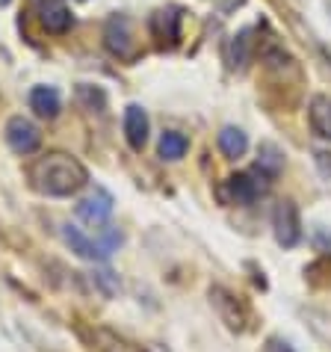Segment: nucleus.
<instances>
[{
	"mask_svg": "<svg viewBox=\"0 0 331 352\" xmlns=\"http://www.w3.org/2000/svg\"><path fill=\"white\" fill-rule=\"evenodd\" d=\"M27 181L38 195L71 199L89 184V169L68 151H47L27 169Z\"/></svg>",
	"mask_w": 331,
	"mask_h": 352,
	"instance_id": "obj_1",
	"label": "nucleus"
},
{
	"mask_svg": "<svg viewBox=\"0 0 331 352\" xmlns=\"http://www.w3.org/2000/svg\"><path fill=\"white\" fill-rule=\"evenodd\" d=\"M181 24H183V6H160L157 12L148 18L151 38L157 42L160 51H174L181 45Z\"/></svg>",
	"mask_w": 331,
	"mask_h": 352,
	"instance_id": "obj_2",
	"label": "nucleus"
},
{
	"mask_svg": "<svg viewBox=\"0 0 331 352\" xmlns=\"http://www.w3.org/2000/svg\"><path fill=\"white\" fill-rule=\"evenodd\" d=\"M269 184H272V178H266V175L255 166V169H249V172L231 175V178L225 181V192H228V199L233 204H242V208H249V204H255L260 195H266Z\"/></svg>",
	"mask_w": 331,
	"mask_h": 352,
	"instance_id": "obj_3",
	"label": "nucleus"
},
{
	"mask_svg": "<svg viewBox=\"0 0 331 352\" xmlns=\"http://www.w3.org/2000/svg\"><path fill=\"white\" fill-rule=\"evenodd\" d=\"M272 234L281 249H296L301 243V213L296 201L284 199L272 208Z\"/></svg>",
	"mask_w": 331,
	"mask_h": 352,
	"instance_id": "obj_4",
	"label": "nucleus"
},
{
	"mask_svg": "<svg viewBox=\"0 0 331 352\" xmlns=\"http://www.w3.org/2000/svg\"><path fill=\"white\" fill-rule=\"evenodd\" d=\"M3 140L9 148L15 154H21V157H30V154L42 148V131H38L30 119H24V116H12V119L6 122Z\"/></svg>",
	"mask_w": 331,
	"mask_h": 352,
	"instance_id": "obj_5",
	"label": "nucleus"
},
{
	"mask_svg": "<svg viewBox=\"0 0 331 352\" xmlns=\"http://www.w3.org/2000/svg\"><path fill=\"white\" fill-rule=\"evenodd\" d=\"M62 240H65V246L74 252L77 258H83V261H92V263H104V261H110L113 255V249L106 246V243L98 237H89V234H83L77 225L71 222H65L62 225Z\"/></svg>",
	"mask_w": 331,
	"mask_h": 352,
	"instance_id": "obj_6",
	"label": "nucleus"
},
{
	"mask_svg": "<svg viewBox=\"0 0 331 352\" xmlns=\"http://www.w3.org/2000/svg\"><path fill=\"white\" fill-rule=\"evenodd\" d=\"M113 210H115V199H113V192L104 190V187H95V190L86 195V199H80V204L74 208L77 219L86 222V225H92V228H104V225L110 222Z\"/></svg>",
	"mask_w": 331,
	"mask_h": 352,
	"instance_id": "obj_7",
	"label": "nucleus"
},
{
	"mask_svg": "<svg viewBox=\"0 0 331 352\" xmlns=\"http://www.w3.org/2000/svg\"><path fill=\"white\" fill-rule=\"evenodd\" d=\"M210 305L216 308L219 320L225 322L231 331H246L249 311H246V305L240 302V296H233L228 287H213V290H210Z\"/></svg>",
	"mask_w": 331,
	"mask_h": 352,
	"instance_id": "obj_8",
	"label": "nucleus"
},
{
	"mask_svg": "<svg viewBox=\"0 0 331 352\" xmlns=\"http://www.w3.org/2000/svg\"><path fill=\"white\" fill-rule=\"evenodd\" d=\"M104 47L119 60H130L133 56V27L128 15H113L104 24Z\"/></svg>",
	"mask_w": 331,
	"mask_h": 352,
	"instance_id": "obj_9",
	"label": "nucleus"
},
{
	"mask_svg": "<svg viewBox=\"0 0 331 352\" xmlns=\"http://www.w3.org/2000/svg\"><path fill=\"white\" fill-rule=\"evenodd\" d=\"M36 15H38V24L51 36H62L71 30V24H74L71 9H68L62 0H36Z\"/></svg>",
	"mask_w": 331,
	"mask_h": 352,
	"instance_id": "obj_10",
	"label": "nucleus"
},
{
	"mask_svg": "<svg viewBox=\"0 0 331 352\" xmlns=\"http://www.w3.org/2000/svg\"><path fill=\"white\" fill-rule=\"evenodd\" d=\"M148 133H151L148 113L139 104H128V110H124V140H128V145L133 151H142L148 145Z\"/></svg>",
	"mask_w": 331,
	"mask_h": 352,
	"instance_id": "obj_11",
	"label": "nucleus"
},
{
	"mask_svg": "<svg viewBox=\"0 0 331 352\" xmlns=\"http://www.w3.org/2000/svg\"><path fill=\"white\" fill-rule=\"evenodd\" d=\"M27 101H30V110L38 119H56L62 110V95L56 86H33Z\"/></svg>",
	"mask_w": 331,
	"mask_h": 352,
	"instance_id": "obj_12",
	"label": "nucleus"
},
{
	"mask_svg": "<svg viewBox=\"0 0 331 352\" xmlns=\"http://www.w3.org/2000/svg\"><path fill=\"white\" fill-rule=\"evenodd\" d=\"M251 36H255V30H251V27H242V30L228 42V63H231L233 72H246L251 56H255V38Z\"/></svg>",
	"mask_w": 331,
	"mask_h": 352,
	"instance_id": "obj_13",
	"label": "nucleus"
},
{
	"mask_svg": "<svg viewBox=\"0 0 331 352\" xmlns=\"http://www.w3.org/2000/svg\"><path fill=\"white\" fill-rule=\"evenodd\" d=\"M308 119H310V131H314L319 140H331V98L328 95L310 98Z\"/></svg>",
	"mask_w": 331,
	"mask_h": 352,
	"instance_id": "obj_14",
	"label": "nucleus"
},
{
	"mask_svg": "<svg viewBox=\"0 0 331 352\" xmlns=\"http://www.w3.org/2000/svg\"><path fill=\"white\" fill-rule=\"evenodd\" d=\"M219 151L225 154L228 160L242 157V154L249 151V136L242 133L240 128H233V124H228V128H222V131H219Z\"/></svg>",
	"mask_w": 331,
	"mask_h": 352,
	"instance_id": "obj_15",
	"label": "nucleus"
},
{
	"mask_svg": "<svg viewBox=\"0 0 331 352\" xmlns=\"http://www.w3.org/2000/svg\"><path fill=\"white\" fill-rule=\"evenodd\" d=\"M157 151H160V157H163V160L174 163V160H181L183 154L190 151V140H187L183 133H178V131H166V133L160 136Z\"/></svg>",
	"mask_w": 331,
	"mask_h": 352,
	"instance_id": "obj_16",
	"label": "nucleus"
},
{
	"mask_svg": "<svg viewBox=\"0 0 331 352\" xmlns=\"http://www.w3.org/2000/svg\"><path fill=\"white\" fill-rule=\"evenodd\" d=\"M258 169L266 175V178L275 181L281 169H284V151L278 148L275 142H264L260 145V160H258Z\"/></svg>",
	"mask_w": 331,
	"mask_h": 352,
	"instance_id": "obj_17",
	"label": "nucleus"
},
{
	"mask_svg": "<svg viewBox=\"0 0 331 352\" xmlns=\"http://www.w3.org/2000/svg\"><path fill=\"white\" fill-rule=\"evenodd\" d=\"M77 101H80L86 110H92V113H104V107H106V92L101 89V86L80 83V86H77Z\"/></svg>",
	"mask_w": 331,
	"mask_h": 352,
	"instance_id": "obj_18",
	"label": "nucleus"
},
{
	"mask_svg": "<svg viewBox=\"0 0 331 352\" xmlns=\"http://www.w3.org/2000/svg\"><path fill=\"white\" fill-rule=\"evenodd\" d=\"M98 349L101 352H142L139 346H133L130 340H124V338H119L115 331H106V329H98Z\"/></svg>",
	"mask_w": 331,
	"mask_h": 352,
	"instance_id": "obj_19",
	"label": "nucleus"
},
{
	"mask_svg": "<svg viewBox=\"0 0 331 352\" xmlns=\"http://www.w3.org/2000/svg\"><path fill=\"white\" fill-rule=\"evenodd\" d=\"M92 285L98 287L104 296H115V293H119V276H115V272H110V270H95L92 272Z\"/></svg>",
	"mask_w": 331,
	"mask_h": 352,
	"instance_id": "obj_20",
	"label": "nucleus"
},
{
	"mask_svg": "<svg viewBox=\"0 0 331 352\" xmlns=\"http://www.w3.org/2000/svg\"><path fill=\"white\" fill-rule=\"evenodd\" d=\"M314 160H317V169L323 172L326 178H331V151H317Z\"/></svg>",
	"mask_w": 331,
	"mask_h": 352,
	"instance_id": "obj_21",
	"label": "nucleus"
},
{
	"mask_svg": "<svg viewBox=\"0 0 331 352\" xmlns=\"http://www.w3.org/2000/svg\"><path fill=\"white\" fill-rule=\"evenodd\" d=\"M264 352H293V346H290L287 340H281V338H269Z\"/></svg>",
	"mask_w": 331,
	"mask_h": 352,
	"instance_id": "obj_22",
	"label": "nucleus"
},
{
	"mask_svg": "<svg viewBox=\"0 0 331 352\" xmlns=\"http://www.w3.org/2000/svg\"><path fill=\"white\" fill-rule=\"evenodd\" d=\"M6 3H12V0H0V6H6Z\"/></svg>",
	"mask_w": 331,
	"mask_h": 352,
	"instance_id": "obj_23",
	"label": "nucleus"
}]
</instances>
